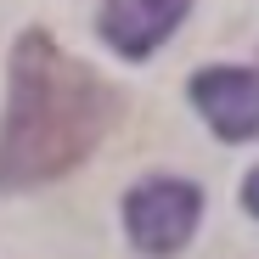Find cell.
<instances>
[{
  "label": "cell",
  "instance_id": "cell-1",
  "mask_svg": "<svg viewBox=\"0 0 259 259\" xmlns=\"http://www.w3.org/2000/svg\"><path fill=\"white\" fill-rule=\"evenodd\" d=\"M113 91L51 34L28 28L12 51V96L0 124V186H46L79 169L113 130Z\"/></svg>",
  "mask_w": 259,
  "mask_h": 259
},
{
  "label": "cell",
  "instance_id": "cell-2",
  "mask_svg": "<svg viewBox=\"0 0 259 259\" xmlns=\"http://www.w3.org/2000/svg\"><path fill=\"white\" fill-rule=\"evenodd\" d=\"M197 214H203V192L192 181H175V175H152L141 181L136 192L124 197V226H130V242L141 253H181L197 231Z\"/></svg>",
  "mask_w": 259,
  "mask_h": 259
},
{
  "label": "cell",
  "instance_id": "cell-3",
  "mask_svg": "<svg viewBox=\"0 0 259 259\" xmlns=\"http://www.w3.org/2000/svg\"><path fill=\"white\" fill-rule=\"evenodd\" d=\"M192 102L220 141L259 136V73L253 68H203L192 79Z\"/></svg>",
  "mask_w": 259,
  "mask_h": 259
},
{
  "label": "cell",
  "instance_id": "cell-4",
  "mask_svg": "<svg viewBox=\"0 0 259 259\" xmlns=\"http://www.w3.org/2000/svg\"><path fill=\"white\" fill-rule=\"evenodd\" d=\"M192 0H107L102 6V39L118 57H152Z\"/></svg>",
  "mask_w": 259,
  "mask_h": 259
},
{
  "label": "cell",
  "instance_id": "cell-5",
  "mask_svg": "<svg viewBox=\"0 0 259 259\" xmlns=\"http://www.w3.org/2000/svg\"><path fill=\"white\" fill-rule=\"evenodd\" d=\"M242 203L259 214V169H253V175H248V186H242Z\"/></svg>",
  "mask_w": 259,
  "mask_h": 259
}]
</instances>
